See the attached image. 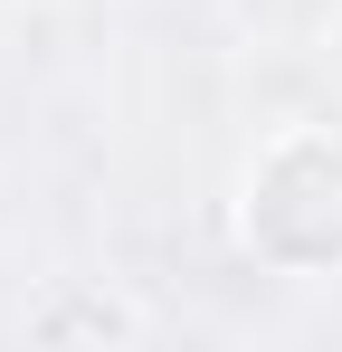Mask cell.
Returning a JSON list of instances; mask_svg holds the SVG:
<instances>
[{
    "mask_svg": "<svg viewBox=\"0 0 342 352\" xmlns=\"http://www.w3.org/2000/svg\"><path fill=\"white\" fill-rule=\"evenodd\" d=\"M247 238L276 267H342V143L295 133L247 181Z\"/></svg>",
    "mask_w": 342,
    "mask_h": 352,
    "instance_id": "1",
    "label": "cell"
},
{
    "mask_svg": "<svg viewBox=\"0 0 342 352\" xmlns=\"http://www.w3.org/2000/svg\"><path fill=\"white\" fill-rule=\"evenodd\" d=\"M29 333H143V314L133 305H48Z\"/></svg>",
    "mask_w": 342,
    "mask_h": 352,
    "instance_id": "2",
    "label": "cell"
}]
</instances>
